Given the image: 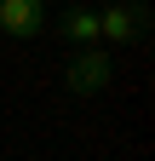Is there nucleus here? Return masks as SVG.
Returning a JSON list of instances; mask_svg holds the SVG:
<instances>
[{
    "label": "nucleus",
    "instance_id": "2",
    "mask_svg": "<svg viewBox=\"0 0 155 161\" xmlns=\"http://www.w3.org/2000/svg\"><path fill=\"white\" fill-rule=\"evenodd\" d=\"M98 35L104 40H121V46L138 40L144 35V6H104L98 12Z\"/></svg>",
    "mask_w": 155,
    "mask_h": 161
},
{
    "label": "nucleus",
    "instance_id": "4",
    "mask_svg": "<svg viewBox=\"0 0 155 161\" xmlns=\"http://www.w3.org/2000/svg\"><path fill=\"white\" fill-rule=\"evenodd\" d=\"M63 35L75 40V46L98 40V12H92V6H69V12H63Z\"/></svg>",
    "mask_w": 155,
    "mask_h": 161
},
{
    "label": "nucleus",
    "instance_id": "3",
    "mask_svg": "<svg viewBox=\"0 0 155 161\" xmlns=\"http://www.w3.org/2000/svg\"><path fill=\"white\" fill-rule=\"evenodd\" d=\"M40 0H0V35H40Z\"/></svg>",
    "mask_w": 155,
    "mask_h": 161
},
{
    "label": "nucleus",
    "instance_id": "1",
    "mask_svg": "<svg viewBox=\"0 0 155 161\" xmlns=\"http://www.w3.org/2000/svg\"><path fill=\"white\" fill-rule=\"evenodd\" d=\"M104 86H109V52H81L69 64V92L92 98V92H104Z\"/></svg>",
    "mask_w": 155,
    "mask_h": 161
}]
</instances>
